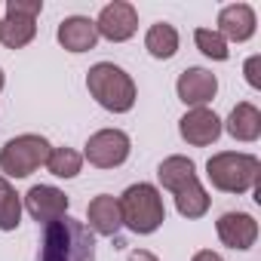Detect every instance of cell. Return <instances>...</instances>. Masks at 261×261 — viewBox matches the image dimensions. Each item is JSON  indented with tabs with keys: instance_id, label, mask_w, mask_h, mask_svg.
Segmentation results:
<instances>
[{
	"instance_id": "1",
	"label": "cell",
	"mask_w": 261,
	"mask_h": 261,
	"mask_svg": "<svg viewBox=\"0 0 261 261\" xmlns=\"http://www.w3.org/2000/svg\"><path fill=\"white\" fill-rule=\"evenodd\" d=\"M157 175H160V185L175 194V206H178V212H181L185 218H200V215H206V209H209V194L203 191V185H200V178H197L194 160L178 157V154H175V157H166V160L160 163Z\"/></svg>"
},
{
	"instance_id": "2",
	"label": "cell",
	"mask_w": 261,
	"mask_h": 261,
	"mask_svg": "<svg viewBox=\"0 0 261 261\" xmlns=\"http://www.w3.org/2000/svg\"><path fill=\"white\" fill-rule=\"evenodd\" d=\"M40 261H95L92 230L83 221L62 215L59 221L46 224V230H43Z\"/></svg>"
},
{
	"instance_id": "3",
	"label": "cell",
	"mask_w": 261,
	"mask_h": 261,
	"mask_svg": "<svg viewBox=\"0 0 261 261\" xmlns=\"http://www.w3.org/2000/svg\"><path fill=\"white\" fill-rule=\"evenodd\" d=\"M86 86H89L92 98L101 108L114 111V114H123V111H129L136 105V83H133V77H129L123 68L111 65V62L92 65L89 74H86Z\"/></svg>"
},
{
	"instance_id": "4",
	"label": "cell",
	"mask_w": 261,
	"mask_h": 261,
	"mask_svg": "<svg viewBox=\"0 0 261 261\" xmlns=\"http://www.w3.org/2000/svg\"><path fill=\"white\" fill-rule=\"evenodd\" d=\"M206 175H209L212 188H218V191H224V194H246V191H252V188L258 185V178H261V163H258V157H252V154L224 151V154L209 157Z\"/></svg>"
},
{
	"instance_id": "5",
	"label": "cell",
	"mask_w": 261,
	"mask_h": 261,
	"mask_svg": "<svg viewBox=\"0 0 261 261\" xmlns=\"http://www.w3.org/2000/svg\"><path fill=\"white\" fill-rule=\"evenodd\" d=\"M120 203V215L123 224L136 233H154L163 221H166V209H163V197L154 185H133L126 188Z\"/></svg>"
},
{
	"instance_id": "6",
	"label": "cell",
	"mask_w": 261,
	"mask_h": 261,
	"mask_svg": "<svg viewBox=\"0 0 261 261\" xmlns=\"http://www.w3.org/2000/svg\"><path fill=\"white\" fill-rule=\"evenodd\" d=\"M49 151H53V145L43 136H19V139L7 142V148L0 151V169L13 178H25L34 169L46 166Z\"/></svg>"
},
{
	"instance_id": "7",
	"label": "cell",
	"mask_w": 261,
	"mask_h": 261,
	"mask_svg": "<svg viewBox=\"0 0 261 261\" xmlns=\"http://www.w3.org/2000/svg\"><path fill=\"white\" fill-rule=\"evenodd\" d=\"M40 10H43V0H10L7 19L0 22V43L7 49H22L25 43H31Z\"/></svg>"
},
{
	"instance_id": "8",
	"label": "cell",
	"mask_w": 261,
	"mask_h": 261,
	"mask_svg": "<svg viewBox=\"0 0 261 261\" xmlns=\"http://www.w3.org/2000/svg\"><path fill=\"white\" fill-rule=\"evenodd\" d=\"M129 157V136L120 129H101L86 142V160L98 169H114Z\"/></svg>"
},
{
	"instance_id": "9",
	"label": "cell",
	"mask_w": 261,
	"mask_h": 261,
	"mask_svg": "<svg viewBox=\"0 0 261 261\" xmlns=\"http://www.w3.org/2000/svg\"><path fill=\"white\" fill-rule=\"evenodd\" d=\"M139 28V13L133 4H123V0H117V4H108L101 13H98V22H95V31L98 37H108L114 43L120 40H129L136 34Z\"/></svg>"
},
{
	"instance_id": "10",
	"label": "cell",
	"mask_w": 261,
	"mask_h": 261,
	"mask_svg": "<svg viewBox=\"0 0 261 261\" xmlns=\"http://www.w3.org/2000/svg\"><path fill=\"white\" fill-rule=\"evenodd\" d=\"M178 133H181L185 142L203 148V145H212V142L221 136V120H218V114L209 111V108H191V111L181 117V123H178Z\"/></svg>"
},
{
	"instance_id": "11",
	"label": "cell",
	"mask_w": 261,
	"mask_h": 261,
	"mask_svg": "<svg viewBox=\"0 0 261 261\" xmlns=\"http://www.w3.org/2000/svg\"><path fill=\"white\" fill-rule=\"evenodd\" d=\"M175 89H178V98H181L185 105H191V108H206V101H212L215 92H218V80H215V74H209L206 68H188V71H181Z\"/></svg>"
},
{
	"instance_id": "12",
	"label": "cell",
	"mask_w": 261,
	"mask_h": 261,
	"mask_svg": "<svg viewBox=\"0 0 261 261\" xmlns=\"http://www.w3.org/2000/svg\"><path fill=\"white\" fill-rule=\"evenodd\" d=\"M25 206H28V212H31L37 221L53 224V221H59V218L68 212V197H65L59 188L34 185V188L25 194Z\"/></svg>"
},
{
	"instance_id": "13",
	"label": "cell",
	"mask_w": 261,
	"mask_h": 261,
	"mask_svg": "<svg viewBox=\"0 0 261 261\" xmlns=\"http://www.w3.org/2000/svg\"><path fill=\"white\" fill-rule=\"evenodd\" d=\"M218 237L230 249H249L258 237V224L246 212H224L218 218Z\"/></svg>"
},
{
	"instance_id": "14",
	"label": "cell",
	"mask_w": 261,
	"mask_h": 261,
	"mask_svg": "<svg viewBox=\"0 0 261 261\" xmlns=\"http://www.w3.org/2000/svg\"><path fill=\"white\" fill-rule=\"evenodd\" d=\"M218 34L224 40H249L255 34V13L249 4H230L218 13Z\"/></svg>"
},
{
	"instance_id": "15",
	"label": "cell",
	"mask_w": 261,
	"mask_h": 261,
	"mask_svg": "<svg viewBox=\"0 0 261 261\" xmlns=\"http://www.w3.org/2000/svg\"><path fill=\"white\" fill-rule=\"evenodd\" d=\"M95 40H98L95 22L86 19V16H71L59 25V43L68 53H86V49L95 46Z\"/></svg>"
},
{
	"instance_id": "16",
	"label": "cell",
	"mask_w": 261,
	"mask_h": 261,
	"mask_svg": "<svg viewBox=\"0 0 261 261\" xmlns=\"http://www.w3.org/2000/svg\"><path fill=\"white\" fill-rule=\"evenodd\" d=\"M86 218H89V230H95V233H101V237H114V233L123 227L120 203H117L111 194H98V197L89 203Z\"/></svg>"
},
{
	"instance_id": "17",
	"label": "cell",
	"mask_w": 261,
	"mask_h": 261,
	"mask_svg": "<svg viewBox=\"0 0 261 261\" xmlns=\"http://www.w3.org/2000/svg\"><path fill=\"white\" fill-rule=\"evenodd\" d=\"M227 133L237 139V142H255L261 136V114L255 105L249 101H240L230 117H227Z\"/></svg>"
},
{
	"instance_id": "18",
	"label": "cell",
	"mask_w": 261,
	"mask_h": 261,
	"mask_svg": "<svg viewBox=\"0 0 261 261\" xmlns=\"http://www.w3.org/2000/svg\"><path fill=\"white\" fill-rule=\"evenodd\" d=\"M145 46L154 59H172L178 53V31L169 22H157L145 34Z\"/></svg>"
},
{
	"instance_id": "19",
	"label": "cell",
	"mask_w": 261,
	"mask_h": 261,
	"mask_svg": "<svg viewBox=\"0 0 261 261\" xmlns=\"http://www.w3.org/2000/svg\"><path fill=\"white\" fill-rule=\"evenodd\" d=\"M22 221V200L13 185L0 175V230H16Z\"/></svg>"
},
{
	"instance_id": "20",
	"label": "cell",
	"mask_w": 261,
	"mask_h": 261,
	"mask_svg": "<svg viewBox=\"0 0 261 261\" xmlns=\"http://www.w3.org/2000/svg\"><path fill=\"white\" fill-rule=\"evenodd\" d=\"M80 166H83V157L71 148H53L46 157V169L59 178H74L80 172Z\"/></svg>"
},
{
	"instance_id": "21",
	"label": "cell",
	"mask_w": 261,
	"mask_h": 261,
	"mask_svg": "<svg viewBox=\"0 0 261 261\" xmlns=\"http://www.w3.org/2000/svg\"><path fill=\"white\" fill-rule=\"evenodd\" d=\"M194 40H197V46H200L203 56H209V59H215V62H224V59H227V40H224L218 31H212V28H197Z\"/></svg>"
},
{
	"instance_id": "22",
	"label": "cell",
	"mask_w": 261,
	"mask_h": 261,
	"mask_svg": "<svg viewBox=\"0 0 261 261\" xmlns=\"http://www.w3.org/2000/svg\"><path fill=\"white\" fill-rule=\"evenodd\" d=\"M258 68H261V56H252L249 62H246V80H249V86H261V74H258Z\"/></svg>"
},
{
	"instance_id": "23",
	"label": "cell",
	"mask_w": 261,
	"mask_h": 261,
	"mask_svg": "<svg viewBox=\"0 0 261 261\" xmlns=\"http://www.w3.org/2000/svg\"><path fill=\"white\" fill-rule=\"evenodd\" d=\"M191 261H224L221 255H215V252H209V249H203V252H197Z\"/></svg>"
},
{
	"instance_id": "24",
	"label": "cell",
	"mask_w": 261,
	"mask_h": 261,
	"mask_svg": "<svg viewBox=\"0 0 261 261\" xmlns=\"http://www.w3.org/2000/svg\"><path fill=\"white\" fill-rule=\"evenodd\" d=\"M129 261H157V255H151V252L139 249V252H133V255H129Z\"/></svg>"
},
{
	"instance_id": "25",
	"label": "cell",
	"mask_w": 261,
	"mask_h": 261,
	"mask_svg": "<svg viewBox=\"0 0 261 261\" xmlns=\"http://www.w3.org/2000/svg\"><path fill=\"white\" fill-rule=\"evenodd\" d=\"M0 89H4V71H0Z\"/></svg>"
}]
</instances>
